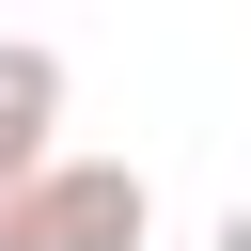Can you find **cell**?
I'll return each mask as SVG.
<instances>
[{"label":"cell","instance_id":"obj_2","mask_svg":"<svg viewBox=\"0 0 251 251\" xmlns=\"http://www.w3.org/2000/svg\"><path fill=\"white\" fill-rule=\"evenodd\" d=\"M63 94H78V78H63V47H31V31H0V188L63 157Z\"/></svg>","mask_w":251,"mask_h":251},{"label":"cell","instance_id":"obj_3","mask_svg":"<svg viewBox=\"0 0 251 251\" xmlns=\"http://www.w3.org/2000/svg\"><path fill=\"white\" fill-rule=\"evenodd\" d=\"M204 251H251V204H220V235H204Z\"/></svg>","mask_w":251,"mask_h":251},{"label":"cell","instance_id":"obj_1","mask_svg":"<svg viewBox=\"0 0 251 251\" xmlns=\"http://www.w3.org/2000/svg\"><path fill=\"white\" fill-rule=\"evenodd\" d=\"M141 235H157L141 157H47L0 188V251H141Z\"/></svg>","mask_w":251,"mask_h":251}]
</instances>
